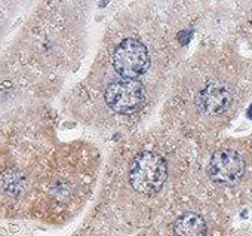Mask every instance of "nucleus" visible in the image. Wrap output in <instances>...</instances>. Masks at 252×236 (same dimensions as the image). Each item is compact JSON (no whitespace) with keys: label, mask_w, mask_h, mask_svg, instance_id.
<instances>
[{"label":"nucleus","mask_w":252,"mask_h":236,"mask_svg":"<svg viewBox=\"0 0 252 236\" xmlns=\"http://www.w3.org/2000/svg\"><path fill=\"white\" fill-rule=\"evenodd\" d=\"M110 63L116 74L113 80L141 82L152 67L150 49L138 37L128 36L116 43L111 51Z\"/></svg>","instance_id":"f257e3e1"},{"label":"nucleus","mask_w":252,"mask_h":236,"mask_svg":"<svg viewBox=\"0 0 252 236\" xmlns=\"http://www.w3.org/2000/svg\"><path fill=\"white\" fill-rule=\"evenodd\" d=\"M246 171V161L243 155L231 147H224L215 150L208 162L206 174L208 177L222 186L236 184Z\"/></svg>","instance_id":"f03ea898"},{"label":"nucleus","mask_w":252,"mask_h":236,"mask_svg":"<svg viewBox=\"0 0 252 236\" xmlns=\"http://www.w3.org/2000/svg\"><path fill=\"white\" fill-rule=\"evenodd\" d=\"M233 89L220 80L208 82L194 97V105L197 113L205 117H217L231 107L233 104Z\"/></svg>","instance_id":"7ed1b4c3"},{"label":"nucleus","mask_w":252,"mask_h":236,"mask_svg":"<svg viewBox=\"0 0 252 236\" xmlns=\"http://www.w3.org/2000/svg\"><path fill=\"white\" fill-rule=\"evenodd\" d=\"M174 236H206L208 226L205 218L193 211H186L175 217L172 223Z\"/></svg>","instance_id":"20e7f679"},{"label":"nucleus","mask_w":252,"mask_h":236,"mask_svg":"<svg viewBox=\"0 0 252 236\" xmlns=\"http://www.w3.org/2000/svg\"><path fill=\"white\" fill-rule=\"evenodd\" d=\"M248 113H249V117H252V105L249 107V110H248Z\"/></svg>","instance_id":"39448f33"}]
</instances>
